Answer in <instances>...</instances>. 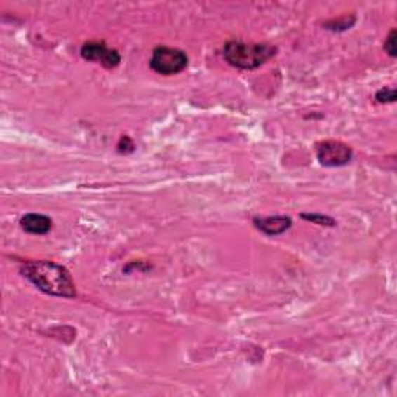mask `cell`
Masks as SVG:
<instances>
[{"label":"cell","mask_w":397,"mask_h":397,"mask_svg":"<svg viewBox=\"0 0 397 397\" xmlns=\"http://www.w3.org/2000/svg\"><path fill=\"white\" fill-rule=\"evenodd\" d=\"M301 219H304V220H307V222H311V224H317V225H323V227H335L337 225V222L332 217L318 215V213H312V215H307V213H303V215H301Z\"/></svg>","instance_id":"9"},{"label":"cell","mask_w":397,"mask_h":397,"mask_svg":"<svg viewBox=\"0 0 397 397\" xmlns=\"http://www.w3.org/2000/svg\"><path fill=\"white\" fill-rule=\"evenodd\" d=\"M188 56L183 50L159 46L154 48L149 65L151 69L163 76H173L188 67Z\"/></svg>","instance_id":"3"},{"label":"cell","mask_w":397,"mask_h":397,"mask_svg":"<svg viewBox=\"0 0 397 397\" xmlns=\"http://www.w3.org/2000/svg\"><path fill=\"white\" fill-rule=\"evenodd\" d=\"M20 227L22 230L30 233V234H47L51 227H53V220H51L46 215H39V213H30V215H25L20 219Z\"/></svg>","instance_id":"7"},{"label":"cell","mask_w":397,"mask_h":397,"mask_svg":"<svg viewBox=\"0 0 397 397\" xmlns=\"http://www.w3.org/2000/svg\"><path fill=\"white\" fill-rule=\"evenodd\" d=\"M317 159L326 168L344 166L352 160V149L337 140H326L317 146Z\"/></svg>","instance_id":"4"},{"label":"cell","mask_w":397,"mask_h":397,"mask_svg":"<svg viewBox=\"0 0 397 397\" xmlns=\"http://www.w3.org/2000/svg\"><path fill=\"white\" fill-rule=\"evenodd\" d=\"M224 60L230 65L242 70H255L266 64L276 55V47L267 43H245L229 41L224 47Z\"/></svg>","instance_id":"2"},{"label":"cell","mask_w":397,"mask_h":397,"mask_svg":"<svg viewBox=\"0 0 397 397\" xmlns=\"http://www.w3.org/2000/svg\"><path fill=\"white\" fill-rule=\"evenodd\" d=\"M396 36H397V32L393 30L389 32V34H388V38L385 39V43H384V48H385V51L386 53L391 56V58H396L397 56V46H396Z\"/></svg>","instance_id":"11"},{"label":"cell","mask_w":397,"mask_h":397,"mask_svg":"<svg viewBox=\"0 0 397 397\" xmlns=\"http://www.w3.org/2000/svg\"><path fill=\"white\" fill-rule=\"evenodd\" d=\"M354 24H356V18L351 16V18L337 19V20H332V22H326V24L323 25V27L328 28V30H332V32H344V30H348V28H351Z\"/></svg>","instance_id":"8"},{"label":"cell","mask_w":397,"mask_h":397,"mask_svg":"<svg viewBox=\"0 0 397 397\" xmlns=\"http://www.w3.org/2000/svg\"><path fill=\"white\" fill-rule=\"evenodd\" d=\"M81 58L90 62H98L106 69L119 67L121 62L119 51L107 47L105 42H86L81 47Z\"/></svg>","instance_id":"5"},{"label":"cell","mask_w":397,"mask_h":397,"mask_svg":"<svg viewBox=\"0 0 397 397\" xmlns=\"http://www.w3.org/2000/svg\"><path fill=\"white\" fill-rule=\"evenodd\" d=\"M376 101L377 102H394L396 101V89L393 87H382V89L376 93Z\"/></svg>","instance_id":"10"},{"label":"cell","mask_w":397,"mask_h":397,"mask_svg":"<svg viewBox=\"0 0 397 397\" xmlns=\"http://www.w3.org/2000/svg\"><path fill=\"white\" fill-rule=\"evenodd\" d=\"M253 225L267 236H279L290 229L292 219L289 216L253 217Z\"/></svg>","instance_id":"6"},{"label":"cell","mask_w":397,"mask_h":397,"mask_svg":"<svg viewBox=\"0 0 397 397\" xmlns=\"http://www.w3.org/2000/svg\"><path fill=\"white\" fill-rule=\"evenodd\" d=\"M20 271L28 281H32L47 295L62 298L76 297L75 283H73L69 270L60 264L51 261H32L27 262Z\"/></svg>","instance_id":"1"}]
</instances>
